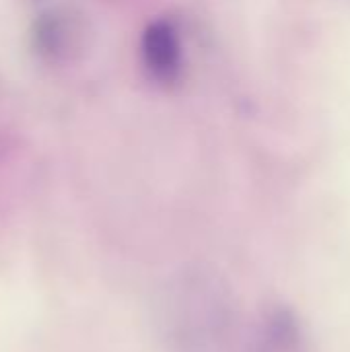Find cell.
I'll use <instances>...</instances> for the list:
<instances>
[{"label":"cell","instance_id":"obj_1","mask_svg":"<svg viewBox=\"0 0 350 352\" xmlns=\"http://www.w3.org/2000/svg\"><path fill=\"white\" fill-rule=\"evenodd\" d=\"M159 326L171 352H229L235 336V305L219 276L184 270L159 297Z\"/></svg>","mask_w":350,"mask_h":352},{"label":"cell","instance_id":"obj_3","mask_svg":"<svg viewBox=\"0 0 350 352\" xmlns=\"http://www.w3.org/2000/svg\"><path fill=\"white\" fill-rule=\"evenodd\" d=\"M142 56L149 72L159 82H171L179 74V41L169 23H155L142 39Z\"/></svg>","mask_w":350,"mask_h":352},{"label":"cell","instance_id":"obj_4","mask_svg":"<svg viewBox=\"0 0 350 352\" xmlns=\"http://www.w3.org/2000/svg\"><path fill=\"white\" fill-rule=\"evenodd\" d=\"M83 37L80 25L70 12H50L45 14L37 29H35V39H37V50L41 54H66L72 52L78 45V39Z\"/></svg>","mask_w":350,"mask_h":352},{"label":"cell","instance_id":"obj_2","mask_svg":"<svg viewBox=\"0 0 350 352\" xmlns=\"http://www.w3.org/2000/svg\"><path fill=\"white\" fill-rule=\"evenodd\" d=\"M245 352H307L303 328L291 311L274 309L254 328Z\"/></svg>","mask_w":350,"mask_h":352}]
</instances>
